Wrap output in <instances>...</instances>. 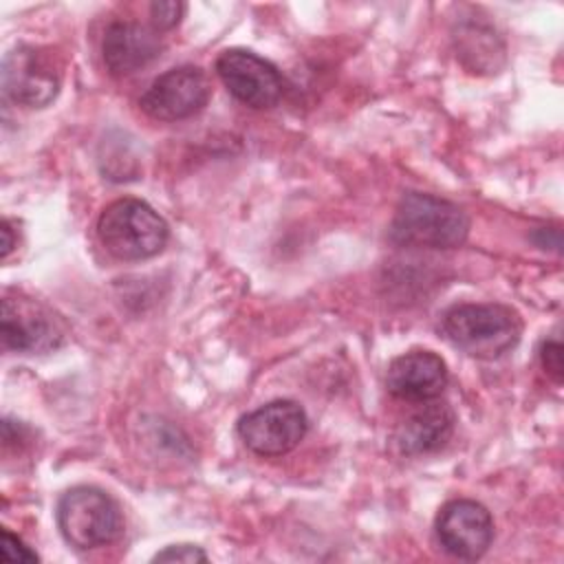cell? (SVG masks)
I'll use <instances>...</instances> for the list:
<instances>
[{
  "mask_svg": "<svg viewBox=\"0 0 564 564\" xmlns=\"http://www.w3.org/2000/svg\"><path fill=\"white\" fill-rule=\"evenodd\" d=\"M212 95L207 75L196 66H176L159 75L141 95V110L159 121H181L200 112Z\"/></svg>",
  "mask_w": 564,
  "mask_h": 564,
  "instance_id": "cell-7",
  "label": "cell"
},
{
  "mask_svg": "<svg viewBox=\"0 0 564 564\" xmlns=\"http://www.w3.org/2000/svg\"><path fill=\"white\" fill-rule=\"evenodd\" d=\"M163 51V42L150 26L141 22L119 20L112 22L106 29L104 42H101V55L104 64L110 75L126 77L143 66H148L152 59H156Z\"/></svg>",
  "mask_w": 564,
  "mask_h": 564,
  "instance_id": "cell-11",
  "label": "cell"
},
{
  "mask_svg": "<svg viewBox=\"0 0 564 564\" xmlns=\"http://www.w3.org/2000/svg\"><path fill=\"white\" fill-rule=\"evenodd\" d=\"M152 560L154 562L194 564V562H207V555L200 546H194V544H172V546H165L163 551H159Z\"/></svg>",
  "mask_w": 564,
  "mask_h": 564,
  "instance_id": "cell-15",
  "label": "cell"
},
{
  "mask_svg": "<svg viewBox=\"0 0 564 564\" xmlns=\"http://www.w3.org/2000/svg\"><path fill=\"white\" fill-rule=\"evenodd\" d=\"M436 538L443 551L460 560H478L494 540V520L476 500H452L436 516Z\"/></svg>",
  "mask_w": 564,
  "mask_h": 564,
  "instance_id": "cell-9",
  "label": "cell"
},
{
  "mask_svg": "<svg viewBox=\"0 0 564 564\" xmlns=\"http://www.w3.org/2000/svg\"><path fill=\"white\" fill-rule=\"evenodd\" d=\"M59 66L55 55L35 46H18L2 62L4 95L26 108H42L59 90Z\"/></svg>",
  "mask_w": 564,
  "mask_h": 564,
  "instance_id": "cell-8",
  "label": "cell"
},
{
  "mask_svg": "<svg viewBox=\"0 0 564 564\" xmlns=\"http://www.w3.org/2000/svg\"><path fill=\"white\" fill-rule=\"evenodd\" d=\"M2 344L15 352H44L62 344L53 315L29 300H2Z\"/></svg>",
  "mask_w": 564,
  "mask_h": 564,
  "instance_id": "cell-10",
  "label": "cell"
},
{
  "mask_svg": "<svg viewBox=\"0 0 564 564\" xmlns=\"http://www.w3.org/2000/svg\"><path fill=\"white\" fill-rule=\"evenodd\" d=\"M443 335L476 359H498L518 346L520 315L505 304H458L441 322Z\"/></svg>",
  "mask_w": 564,
  "mask_h": 564,
  "instance_id": "cell-1",
  "label": "cell"
},
{
  "mask_svg": "<svg viewBox=\"0 0 564 564\" xmlns=\"http://www.w3.org/2000/svg\"><path fill=\"white\" fill-rule=\"evenodd\" d=\"M540 364L549 377L557 383L562 381V344L557 339H546L540 348Z\"/></svg>",
  "mask_w": 564,
  "mask_h": 564,
  "instance_id": "cell-17",
  "label": "cell"
},
{
  "mask_svg": "<svg viewBox=\"0 0 564 564\" xmlns=\"http://www.w3.org/2000/svg\"><path fill=\"white\" fill-rule=\"evenodd\" d=\"M97 236L119 260H145L163 251L170 238L167 223L141 198L110 203L97 220Z\"/></svg>",
  "mask_w": 564,
  "mask_h": 564,
  "instance_id": "cell-3",
  "label": "cell"
},
{
  "mask_svg": "<svg viewBox=\"0 0 564 564\" xmlns=\"http://www.w3.org/2000/svg\"><path fill=\"white\" fill-rule=\"evenodd\" d=\"M447 386V366L432 350H410L392 359L386 372V388L397 399L432 401Z\"/></svg>",
  "mask_w": 564,
  "mask_h": 564,
  "instance_id": "cell-12",
  "label": "cell"
},
{
  "mask_svg": "<svg viewBox=\"0 0 564 564\" xmlns=\"http://www.w3.org/2000/svg\"><path fill=\"white\" fill-rule=\"evenodd\" d=\"M467 234L469 218L458 205L421 192H408L401 198L390 225V238L405 247L454 249Z\"/></svg>",
  "mask_w": 564,
  "mask_h": 564,
  "instance_id": "cell-2",
  "label": "cell"
},
{
  "mask_svg": "<svg viewBox=\"0 0 564 564\" xmlns=\"http://www.w3.org/2000/svg\"><path fill=\"white\" fill-rule=\"evenodd\" d=\"M216 73L225 88L245 106L271 108L284 93L280 70L247 48H227L216 59Z\"/></svg>",
  "mask_w": 564,
  "mask_h": 564,
  "instance_id": "cell-6",
  "label": "cell"
},
{
  "mask_svg": "<svg viewBox=\"0 0 564 564\" xmlns=\"http://www.w3.org/2000/svg\"><path fill=\"white\" fill-rule=\"evenodd\" d=\"M2 560L4 562H37V553L31 551L20 538L11 531H2Z\"/></svg>",
  "mask_w": 564,
  "mask_h": 564,
  "instance_id": "cell-16",
  "label": "cell"
},
{
  "mask_svg": "<svg viewBox=\"0 0 564 564\" xmlns=\"http://www.w3.org/2000/svg\"><path fill=\"white\" fill-rule=\"evenodd\" d=\"M185 13V4L176 2V0H165V2H152L150 4V15L154 26L159 29H172L181 22Z\"/></svg>",
  "mask_w": 564,
  "mask_h": 564,
  "instance_id": "cell-14",
  "label": "cell"
},
{
  "mask_svg": "<svg viewBox=\"0 0 564 564\" xmlns=\"http://www.w3.org/2000/svg\"><path fill=\"white\" fill-rule=\"evenodd\" d=\"M308 419L300 403L289 399L271 401L238 421L240 441L258 456H282L306 436Z\"/></svg>",
  "mask_w": 564,
  "mask_h": 564,
  "instance_id": "cell-5",
  "label": "cell"
},
{
  "mask_svg": "<svg viewBox=\"0 0 564 564\" xmlns=\"http://www.w3.org/2000/svg\"><path fill=\"white\" fill-rule=\"evenodd\" d=\"M11 249H13V238H11V227H9V223L4 220L2 223V256L7 258L9 253H11Z\"/></svg>",
  "mask_w": 564,
  "mask_h": 564,
  "instance_id": "cell-18",
  "label": "cell"
},
{
  "mask_svg": "<svg viewBox=\"0 0 564 564\" xmlns=\"http://www.w3.org/2000/svg\"><path fill=\"white\" fill-rule=\"evenodd\" d=\"M57 524L64 540L75 549L108 546L123 533V516L117 500L88 485L73 487L59 498Z\"/></svg>",
  "mask_w": 564,
  "mask_h": 564,
  "instance_id": "cell-4",
  "label": "cell"
},
{
  "mask_svg": "<svg viewBox=\"0 0 564 564\" xmlns=\"http://www.w3.org/2000/svg\"><path fill=\"white\" fill-rule=\"evenodd\" d=\"M454 412L445 403H427L412 412L394 432V445L405 456L441 449L454 434Z\"/></svg>",
  "mask_w": 564,
  "mask_h": 564,
  "instance_id": "cell-13",
  "label": "cell"
}]
</instances>
